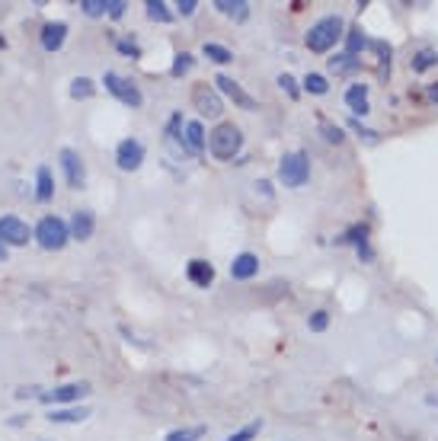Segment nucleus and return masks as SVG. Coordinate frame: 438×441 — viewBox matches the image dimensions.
Instances as JSON below:
<instances>
[{"instance_id":"b1692460","label":"nucleus","mask_w":438,"mask_h":441,"mask_svg":"<svg viewBox=\"0 0 438 441\" xmlns=\"http://www.w3.org/2000/svg\"><path fill=\"white\" fill-rule=\"evenodd\" d=\"M336 243H352V246L358 249L361 243H368V224H355V227H349Z\"/></svg>"},{"instance_id":"bb28decb","label":"nucleus","mask_w":438,"mask_h":441,"mask_svg":"<svg viewBox=\"0 0 438 441\" xmlns=\"http://www.w3.org/2000/svg\"><path fill=\"white\" fill-rule=\"evenodd\" d=\"M93 93H97V83H93L90 77H77V80L71 83V96H74V99H90Z\"/></svg>"},{"instance_id":"1a4fd4ad","label":"nucleus","mask_w":438,"mask_h":441,"mask_svg":"<svg viewBox=\"0 0 438 441\" xmlns=\"http://www.w3.org/2000/svg\"><path fill=\"white\" fill-rule=\"evenodd\" d=\"M214 87L221 89V93L227 96V99H234V106H240V109H256V99H253L250 93H246L243 87H240L234 77H227V74H218L214 77Z\"/></svg>"},{"instance_id":"f704fd0d","label":"nucleus","mask_w":438,"mask_h":441,"mask_svg":"<svg viewBox=\"0 0 438 441\" xmlns=\"http://www.w3.org/2000/svg\"><path fill=\"white\" fill-rule=\"evenodd\" d=\"M320 134L329 141V144H339L342 141V128L333 125V121H320Z\"/></svg>"},{"instance_id":"4c0bfd02","label":"nucleus","mask_w":438,"mask_h":441,"mask_svg":"<svg viewBox=\"0 0 438 441\" xmlns=\"http://www.w3.org/2000/svg\"><path fill=\"white\" fill-rule=\"evenodd\" d=\"M119 51H122V55H128V58H141V48H138L135 42H119Z\"/></svg>"},{"instance_id":"9d476101","label":"nucleus","mask_w":438,"mask_h":441,"mask_svg":"<svg viewBox=\"0 0 438 441\" xmlns=\"http://www.w3.org/2000/svg\"><path fill=\"white\" fill-rule=\"evenodd\" d=\"M87 390H90L87 383H61V387L48 390V393H39V400L48 403V406H65V403H77Z\"/></svg>"},{"instance_id":"6ab92c4d","label":"nucleus","mask_w":438,"mask_h":441,"mask_svg":"<svg viewBox=\"0 0 438 441\" xmlns=\"http://www.w3.org/2000/svg\"><path fill=\"white\" fill-rule=\"evenodd\" d=\"M214 10L218 13H224V16H231V19H246V13H250V4L246 0H214Z\"/></svg>"},{"instance_id":"f3484780","label":"nucleus","mask_w":438,"mask_h":441,"mask_svg":"<svg viewBox=\"0 0 438 441\" xmlns=\"http://www.w3.org/2000/svg\"><path fill=\"white\" fill-rule=\"evenodd\" d=\"M256 272H259V259H256L253 253H240V256H234V262H231V275H234V278L246 281V278H253Z\"/></svg>"},{"instance_id":"2eb2a0df","label":"nucleus","mask_w":438,"mask_h":441,"mask_svg":"<svg viewBox=\"0 0 438 441\" xmlns=\"http://www.w3.org/2000/svg\"><path fill=\"white\" fill-rule=\"evenodd\" d=\"M67 38V23H45L42 26V48L45 51H58Z\"/></svg>"},{"instance_id":"c9c22d12","label":"nucleus","mask_w":438,"mask_h":441,"mask_svg":"<svg viewBox=\"0 0 438 441\" xmlns=\"http://www.w3.org/2000/svg\"><path fill=\"white\" fill-rule=\"evenodd\" d=\"M80 10L87 16H103L106 13V0H80Z\"/></svg>"},{"instance_id":"a19ab883","label":"nucleus","mask_w":438,"mask_h":441,"mask_svg":"<svg viewBox=\"0 0 438 441\" xmlns=\"http://www.w3.org/2000/svg\"><path fill=\"white\" fill-rule=\"evenodd\" d=\"M429 99L438 102V83H432V87H429Z\"/></svg>"},{"instance_id":"393cba45","label":"nucleus","mask_w":438,"mask_h":441,"mask_svg":"<svg viewBox=\"0 0 438 441\" xmlns=\"http://www.w3.org/2000/svg\"><path fill=\"white\" fill-rule=\"evenodd\" d=\"M148 19H154V23H170L173 19V13H170V6L163 4V0H148Z\"/></svg>"},{"instance_id":"39448f33","label":"nucleus","mask_w":438,"mask_h":441,"mask_svg":"<svg viewBox=\"0 0 438 441\" xmlns=\"http://www.w3.org/2000/svg\"><path fill=\"white\" fill-rule=\"evenodd\" d=\"M103 83H106V89H109V93L116 96L119 102H122V106L138 109V106L144 102V96H141V89L135 87V80H128V77H119L116 70H106Z\"/></svg>"},{"instance_id":"58836bf2","label":"nucleus","mask_w":438,"mask_h":441,"mask_svg":"<svg viewBox=\"0 0 438 441\" xmlns=\"http://www.w3.org/2000/svg\"><path fill=\"white\" fill-rule=\"evenodd\" d=\"M195 6H199V4H195V0H180V4H176V10H180L182 16H192V13H195Z\"/></svg>"},{"instance_id":"2f4dec72","label":"nucleus","mask_w":438,"mask_h":441,"mask_svg":"<svg viewBox=\"0 0 438 441\" xmlns=\"http://www.w3.org/2000/svg\"><path fill=\"white\" fill-rule=\"evenodd\" d=\"M349 128H352V131L358 134L361 141H368V144H378V141H380V134H378V131H371V128H365L358 119H349Z\"/></svg>"},{"instance_id":"dca6fc26","label":"nucleus","mask_w":438,"mask_h":441,"mask_svg":"<svg viewBox=\"0 0 438 441\" xmlns=\"http://www.w3.org/2000/svg\"><path fill=\"white\" fill-rule=\"evenodd\" d=\"M186 275H189V281H192V285L208 288L214 281V266H212V262H205V259H192L186 266Z\"/></svg>"},{"instance_id":"4468645a","label":"nucleus","mask_w":438,"mask_h":441,"mask_svg":"<svg viewBox=\"0 0 438 441\" xmlns=\"http://www.w3.org/2000/svg\"><path fill=\"white\" fill-rule=\"evenodd\" d=\"M71 236L74 240H90L93 236V227H97V221H93V211H74V217H71Z\"/></svg>"},{"instance_id":"aec40b11","label":"nucleus","mask_w":438,"mask_h":441,"mask_svg":"<svg viewBox=\"0 0 438 441\" xmlns=\"http://www.w3.org/2000/svg\"><path fill=\"white\" fill-rule=\"evenodd\" d=\"M87 415H90V409H87V406H77V409H52L48 422H58V425H67V422H84Z\"/></svg>"},{"instance_id":"cd10ccee","label":"nucleus","mask_w":438,"mask_h":441,"mask_svg":"<svg viewBox=\"0 0 438 441\" xmlns=\"http://www.w3.org/2000/svg\"><path fill=\"white\" fill-rule=\"evenodd\" d=\"M368 45V38H365V32L361 29H352L346 36V55H352V58H358V51Z\"/></svg>"},{"instance_id":"e433bc0d","label":"nucleus","mask_w":438,"mask_h":441,"mask_svg":"<svg viewBox=\"0 0 438 441\" xmlns=\"http://www.w3.org/2000/svg\"><path fill=\"white\" fill-rule=\"evenodd\" d=\"M125 10H128V4H125V0H106V13H109L112 19H122Z\"/></svg>"},{"instance_id":"412c9836","label":"nucleus","mask_w":438,"mask_h":441,"mask_svg":"<svg viewBox=\"0 0 438 441\" xmlns=\"http://www.w3.org/2000/svg\"><path fill=\"white\" fill-rule=\"evenodd\" d=\"M438 64V51L435 48H419L416 55H412V61H410V67L416 70V74H422V70H429V67H435Z\"/></svg>"},{"instance_id":"4be33fe9","label":"nucleus","mask_w":438,"mask_h":441,"mask_svg":"<svg viewBox=\"0 0 438 441\" xmlns=\"http://www.w3.org/2000/svg\"><path fill=\"white\" fill-rule=\"evenodd\" d=\"M205 58L208 61H214V64H231L234 61V55H231V48H224V45H218V42H205Z\"/></svg>"},{"instance_id":"a878e982","label":"nucleus","mask_w":438,"mask_h":441,"mask_svg":"<svg viewBox=\"0 0 438 441\" xmlns=\"http://www.w3.org/2000/svg\"><path fill=\"white\" fill-rule=\"evenodd\" d=\"M205 435V425H192V428H173L163 441H199Z\"/></svg>"},{"instance_id":"ddd939ff","label":"nucleus","mask_w":438,"mask_h":441,"mask_svg":"<svg viewBox=\"0 0 438 441\" xmlns=\"http://www.w3.org/2000/svg\"><path fill=\"white\" fill-rule=\"evenodd\" d=\"M346 106L352 109V119L371 112V102H368V87H365V83H352V87L346 89Z\"/></svg>"},{"instance_id":"79ce46f5","label":"nucleus","mask_w":438,"mask_h":441,"mask_svg":"<svg viewBox=\"0 0 438 441\" xmlns=\"http://www.w3.org/2000/svg\"><path fill=\"white\" fill-rule=\"evenodd\" d=\"M4 259H7V243L0 240V262H4Z\"/></svg>"},{"instance_id":"a211bd4d","label":"nucleus","mask_w":438,"mask_h":441,"mask_svg":"<svg viewBox=\"0 0 438 441\" xmlns=\"http://www.w3.org/2000/svg\"><path fill=\"white\" fill-rule=\"evenodd\" d=\"M35 198H39V202H52L55 198V179H52V170H48V166H39V170H35Z\"/></svg>"},{"instance_id":"f03ea898","label":"nucleus","mask_w":438,"mask_h":441,"mask_svg":"<svg viewBox=\"0 0 438 441\" xmlns=\"http://www.w3.org/2000/svg\"><path fill=\"white\" fill-rule=\"evenodd\" d=\"M240 147H243V134H240V128L231 125V121H221V125L208 134V151L218 160H234L240 153Z\"/></svg>"},{"instance_id":"ea45409f","label":"nucleus","mask_w":438,"mask_h":441,"mask_svg":"<svg viewBox=\"0 0 438 441\" xmlns=\"http://www.w3.org/2000/svg\"><path fill=\"white\" fill-rule=\"evenodd\" d=\"M256 189H259V192H263V195H272V185H269V183H265V179H259V183H256Z\"/></svg>"},{"instance_id":"7c9ffc66","label":"nucleus","mask_w":438,"mask_h":441,"mask_svg":"<svg viewBox=\"0 0 438 441\" xmlns=\"http://www.w3.org/2000/svg\"><path fill=\"white\" fill-rule=\"evenodd\" d=\"M259 428H263V422H259V419H253L250 425H243V428H240V432H234L231 438H224V441H253V438H256V435H259Z\"/></svg>"},{"instance_id":"473e14b6","label":"nucleus","mask_w":438,"mask_h":441,"mask_svg":"<svg viewBox=\"0 0 438 441\" xmlns=\"http://www.w3.org/2000/svg\"><path fill=\"white\" fill-rule=\"evenodd\" d=\"M307 326H310V332H323L329 326V313L327 310H314L307 317Z\"/></svg>"},{"instance_id":"20e7f679","label":"nucleus","mask_w":438,"mask_h":441,"mask_svg":"<svg viewBox=\"0 0 438 441\" xmlns=\"http://www.w3.org/2000/svg\"><path fill=\"white\" fill-rule=\"evenodd\" d=\"M35 240H39V246L48 249V253L65 249V243L71 240V227H67L61 217L48 214V217H42V221L35 224Z\"/></svg>"},{"instance_id":"f257e3e1","label":"nucleus","mask_w":438,"mask_h":441,"mask_svg":"<svg viewBox=\"0 0 438 441\" xmlns=\"http://www.w3.org/2000/svg\"><path fill=\"white\" fill-rule=\"evenodd\" d=\"M342 32H346V23H342V16H323V19H317V23L307 29V36H304V45H307L314 55H327V51L342 38Z\"/></svg>"},{"instance_id":"6e6552de","label":"nucleus","mask_w":438,"mask_h":441,"mask_svg":"<svg viewBox=\"0 0 438 441\" xmlns=\"http://www.w3.org/2000/svg\"><path fill=\"white\" fill-rule=\"evenodd\" d=\"M29 236H33V230H29V224H23L20 217H13V214L0 217V240L7 243V246H26Z\"/></svg>"},{"instance_id":"c756f323","label":"nucleus","mask_w":438,"mask_h":441,"mask_svg":"<svg viewBox=\"0 0 438 441\" xmlns=\"http://www.w3.org/2000/svg\"><path fill=\"white\" fill-rule=\"evenodd\" d=\"M192 64H195V58L189 55V51H182V55L173 58V67H170V74H173V77H182V74H189V70H192Z\"/></svg>"},{"instance_id":"423d86ee","label":"nucleus","mask_w":438,"mask_h":441,"mask_svg":"<svg viewBox=\"0 0 438 441\" xmlns=\"http://www.w3.org/2000/svg\"><path fill=\"white\" fill-rule=\"evenodd\" d=\"M58 160H61V170H65L67 185H71V189H84V183H87L84 157H80V153L74 151V147H65V151L58 153Z\"/></svg>"},{"instance_id":"5701e85b","label":"nucleus","mask_w":438,"mask_h":441,"mask_svg":"<svg viewBox=\"0 0 438 441\" xmlns=\"http://www.w3.org/2000/svg\"><path fill=\"white\" fill-rule=\"evenodd\" d=\"M301 87L307 89V93H314V96H327V93H329V80H327L323 74H307Z\"/></svg>"},{"instance_id":"0eeeda50","label":"nucleus","mask_w":438,"mask_h":441,"mask_svg":"<svg viewBox=\"0 0 438 441\" xmlns=\"http://www.w3.org/2000/svg\"><path fill=\"white\" fill-rule=\"evenodd\" d=\"M116 163L122 173H135L138 166L144 163V144L138 138H125L122 144L116 147Z\"/></svg>"},{"instance_id":"9b49d317","label":"nucleus","mask_w":438,"mask_h":441,"mask_svg":"<svg viewBox=\"0 0 438 441\" xmlns=\"http://www.w3.org/2000/svg\"><path fill=\"white\" fill-rule=\"evenodd\" d=\"M192 102H195V109H199L202 115H212V119H218V115L224 112V106H221V96L214 93L208 83H199V87L192 89Z\"/></svg>"},{"instance_id":"f8f14e48","label":"nucleus","mask_w":438,"mask_h":441,"mask_svg":"<svg viewBox=\"0 0 438 441\" xmlns=\"http://www.w3.org/2000/svg\"><path fill=\"white\" fill-rule=\"evenodd\" d=\"M205 144H208V138H205V128H202V121H186V128H182V151H189V153H195L199 157L202 151H205Z\"/></svg>"},{"instance_id":"7ed1b4c3","label":"nucleus","mask_w":438,"mask_h":441,"mask_svg":"<svg viewBox=\"0 0 438 441\" xmlns=\"http://www.w3.org/2000/svg\"><path fill=\"white\" fill-rule=\"evenodd\" d=\"M278 179L285 183V189H301V185H307L310 179V160L304 151H291L282 157V163H278Z\"/></svg>"},{"instance_id":"72a5a7b5","label":"nucleus","mask_w":438,"mask_h":441,"mask_svg":"<svg viewBox=\"0 0 438 441\" xmlns=\"http://www.w3.org/2000/svg\"><path fill=\"white\" fill-rule=\"evenodd\" d=\"M278 87H282L285 93L291 96V99H297V96H301V87H297V80L291 74H278Z\"/></svg>"},{"instance_id":"c85d7f7f","label":"nucleus","mask_w":438,"mask_h":441,"mask_svg":"<svg viewBox=\"0 0 438 441\" xmlns=\"http://www.w3.org/2000/svg\"><path fill=\"white\" fill-rule=\"evenodd\" d=\"M358 67V61H355L352 55H333L329 58V70H336V74H349V70Z\"/></svg>"}]
</instances>
